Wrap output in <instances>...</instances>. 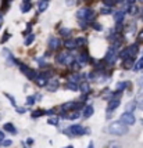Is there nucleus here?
I'll return each instance as SVG.
<instances>
[{
  "instance_id": "obj_1",
  "label": "nucleus",
  "mask_w": 143,
  "mask_h": 148,
  "mask_svg": "<svg viewBox=\"0 0 143 148\" xmlns=\"http://www.w3.org/2000/svg\"><path fill=\"white\" fill-rule=\"evenodd\" d=\"M109 133L115 134V136H124L128 133V126L121 123V122H113L109 127Z\"/></svg>"
},
{
  "instance_id": "obj_2",
  "label": "nucleus",
  "mask_w": 143,
  "mask_h": 148,
  "mask_svg": "<svg viewBox=\"0 0 143 148\" xmlns=\"http://www.w3.org/2000/svg\"><path fill=\"white\" fill-rule=\"evenodd\" d=\"M120 122L124 123V125H126V126H132L133 123H135V116H133L132 112H129V111H126V112H124L120 118Z\"/></svg>"
},
{
  "instance_id": "obj_3",
  "label": "nucleus",
  "mask_w": 143,
  "mask_h": 148,
  "mask_svg": "<svg viewBox=\"0 0 143 148\" xmlns=\"http://www.w3.org/2000/svg\"><path fill=\"white\" fill-rule=\"evenodd\" d=\"M66 132L70 134V137H74V136H82L86 130L82 126H79V125H74V126H71L68 130H66Z\"/></svg>"
},
{
  "instance_id": "obj_4",
  "label": "nucleus",
  "mask_w": 143,
  "mask_h": 148,
  "mask_svg": "<svg viewBox=\"0 0 143 148\" xmlns=\"http://www.w3.org/2000/svg\"><path fill=\"white\" fill-rule=\"evenodd\" d=\"M106 60L110 61V62H114V61L117 60V47H115V46H111V49L107 51Z\"/></svg>"
},
{
  "instance_id": "obj_5",
  "label": "nucleus",
  "mask_w": 143,
  "mask_h": 148,
  "mask_svg": "<svg viewBox=\"0 0 143 148\" xmlns=\"http://www.w3.org/2000/svg\"><path fill=\"white\" fill-rule=\"evenodd\" d=\"M58 62H61V64H71V62H72V57H71V55H68V54H66V53H61L60 55H58Z\"/></svg>"
},
{
  "instance_id": "obj_6",
  "label": "nucleus",
  "mask_w": 143,
  "mask_h": 148,
  "mask_svg": "<svg viewBox=\"0 0 143 148\" xmlns=\"http://www.w3.org/2000/svg\"><path fill=\"white\" fill-rule=\"evenodd\" d=\"M46 87H47V90L49 91H56L57 89H58V80H49L47 82V85H46Z\"/></svg>"
},
{
  "instance_id": "obj_7",
  "label": "nucleus",
  "mask_w": 143,
  "mask_h": 148,
  "mask_svg": "<svg viewBox=\"0 0 143 148\" xmlns=\"http://www.w3.org/2000/svg\"><path fill=\"white\" fill-rule=\"evenodd\" d=\"M4 130L9 132V133H11V134H17V129H15V126H14L13 123H6V125H4Z\"/></svg>"
},
{
  "instance_id": "obj_8",
  "label": "nucleus",
  "mask_w": 143,
  "mask_h": 148,
  "mask_svg": "<svg viewBox=\"0 0 143 148\" xmlns=\"http://www.w3.org/2000/svg\"><path fill=\"white\" fill-rule=\"evenodd\" d=\"M93 112H95V109H93V107L92 105H88L85 109H83V118H90L93 115Z\"/></svg>"
},
{
  "instance_id": "obj_9",
  "label": "nucleus",
  "mask_w": 143,
  "mask_h": 148,
  "mask_svg": "<svg viewBox=\"0 0 143 148\" xmlns=\"http://www.w3.org/2000/svg\"><path fill=\"white\" fill-rule=\"evenodd\" d=\"M95 15H96V14H95V11L86 9V11H85V17H83V18H85L86 21H92V20L95 18Z\"/></svg>"
},
{
  "instance_id": "obj_10",
  "label": "nucleus",
  "mask_w": 143,
  "mask_h": 148,
  "mask_svg": "<svg viewBox=\"0 0 143 148\" xmlns=\"http://www.w3.org/2000/svg\"><path fill=\"white\" fill-rule=\"evenodd\" d=\"M31 7H32V4H31V0H24V3H22V7H21L22 12H26V11H29V10H31Z\"/></svg>"
},
{
  "instance_id": "obj_11",
  "label": "nucleus",
  "mask_w": 143,
  "mask_h": 148,
  "mask_svg": "<svg viewBox=\"0 0 143 148\" xmlns=\"http://www.w3.org/2000/svg\"><path fill=\"white\" fill-rule=\"evenodd\" d=\"M50 47H52V49H58V47H60V40H58V39H57V37H52V39H50Z\"/></svg>"
},
{
  "instance_id": "obj_12",
  "label": "nucleus",
  "mask_w": 143,
  "mask_h": 148,
  "mask_svg": "<svg viewBox=\"0 0 143 148\" xmlns=\"http://www.w3.org/2000/svg\"><path fill=\"white\" fill-rule=\"evenodd\" d=\"M64 46H66V47H68V49H75V47H77V42H75V40H71V39H68V40H66V42H64Z\"/></svg>"
},
{
  "instance_id": "obj_13",
  "label": "nucleus",
  "mask_w": 143,
  "mask_h": 148,
  "mask_svg": "<svg viewBox=\"0 0 143 148\" xmlns=\"http://www.w3.org/2000/svg\"><path fill=\"white\" fill-rule=\"evenodd\" d=\"M118 105H120V100H113V101H110V104H109V111L115 109Z\"/></svg>"
},
{
  "instance_id": "obj_14",
  "label": "nucleus",
  "mask_w": 143,
  "mask_h": 148,
  "mask_svg": "<svg viewBox=\"0 0 143 148\" xmlns=\"http://www.w3.org/2000/svg\"><path fill=\"white\" fill-rule=\"evenodd\" d=\"M79 89H81V91H82V93H88V91H89V85L86 83V82H83L82 85L79 86Z\"/></svg>"
},
{
  "instance_id": "obj_15",
  "label": "nucleus",
  "mask_w": 143,
  "mask_h": 148,
  "mask_svg": "<svg viewBox=\"0 0 143 148\" xmlns=\"http://www.w3.org/2000/svg\"><path fill=\"white\" fill-rule=\"evenodd\" d=\"M140 69H143V57L138 61V64L135 65V71H140Z\"/></svg>"
},
{
  "instance_id": "obj_16",
  "label": "nucleus",
  "mask_w": 143,
  "mask_h": 148,
  "mask_svg": "<svg viewBox=\"0 0 143 148\" xmlns=\"http://www.w3.org/2000/svg\"><path fill=\"white\" fill-rule=\"evenodd\" d=\"M78 61H79L81 64L88 62V55H86V54H81V55H79V58H78Z\"/></svg>"
},
{
  "instance_id": "obj_17",
  "label": "nucleus",
  "mask_w": 143,
  "mask_h": 148,
  "mask_svg": "<svg viewBox=\"0 0 143 148\" xmlns=\"http://www.w3.org/2000/svg\"><path fill=\"white\" fill-rule=\"evenodd\" d=\"M47 6H49V4H47V1H40V3H39V11H44L46 10V9H47Z\"/></svg>"
},
{
  "instance_id": "obj_18",
  "label": "nucleus",
  "mask_w": 143,
  "mask_h": 148,
  "mask_svg": "<svg viewBox=\"0 0 143 148\" xmlns=\"http://www.w3.org/2000/svg\"><path fill=\"white\" fill-rule=\"evenodd\" d=\"M122 18H124V11H118L117 14H115V21H122Z\"/></svg>"
},
{
  "instance_id": "obj_19",
  "label": "nucleus",
  "mask_w": 143,
  "mask_h": 148,
  "mask_svg": "<svg viewBox=\"0 0 143 148\" xmlns=\"http://www.w3.org/2000/svg\"><path fill=\"white\" fill-rule=\"evenodd\" d=\"M107 148H121V145H120L117 141H111V143H109Z\"/></svg>"
},
{
  "instance_id": "obj_20",
  "label": "nucleus",
  "mask_w": 143,
  "mask_h": 148,
  "mask_svg": "<svg viewBox=\"0 0 143 148\" xmlns=\"http://www.w3.org/2000/svg\"><path fill=\"white\" fill-rule=\"evenodd\" d=\"M33 40H35V36H33V35H29V36L26 37V40H25V46H29Z\"/></svg>"
},
{
  "instance_id": "obj_21",
  "label": "nucleus",
  "mask_w": 143,
  "mask_h": 148,
  "mask_svg": "<svg viewBox=\"0 0 143 148\" xmlns=\"http://www.w3.org/2000/svg\"><path fill=\"white\" fill-rule=\"evenodd\" d=\"M38 85L39 86H46L47 85V80H46L44 78H39V79H38Z\"/></svg>"
},
{
  "instance_id": "obj_22",
  "label": "nucleus",
  "mask_w": 143,
  "mask_h": 148,
  "mask_svg": "<svg viewBox=\"0 0 143 148\" xmlns=\"http://www.w3.org/2000/svg\"><path fill=\"white\" fill-rule=\"evenodd\" d=\"M49 123H50V125H54V126H57V123H58V118H50V119H49Z\"/></svg>"
},
{
  "instance_id": "obj_23",
  "label": "nucleus",
  "mask_w": 143,
  "mask_h": 148,
  "mask_svg": "<svg viewBox=\"0 0 143 148\" xmlns=\"http://www.w3.org/2000/svg\"><path fill=\"white\" fill-rule=\"evenodd\" d=\"M101 14H111V7H103L101 10H100Z\"/></svg>"
},
{
  "instance_id": "obj_24",
  "label": "nucleus",
  "mask_w": 143,
  "mask_h": 148,
  "mask_svg": "<svg viewBox=\"0 0 143 148\" xmlns=\"http://www.w3.org/2000/svg\"><path fill=\"white\" fill-rule=\"evenodd\" d=\"M0 144H1L3 147H9V145H11V144H13V141H11V140H3Z\"/></svg>"
},
{
  "instance_id": "obj_25",
  "label": "nucleus",
  "mask_w": 143,
  "mask_h": 148,
  "mask_svg": "<svg viewBox=\"0 0 143 148\" xmlns=\"http://www.w3.org/2000/svg\"><path fill=\"white\" fill-rule=\"evenodd\" d=\"M104 3H106V6L111 7V6H114V4L117 3V0H104Z\"/></svg>"
},
{
  "instance_id": "obj_26",
  "label": "nucleus",
  "mask_w": 143,
  "mask_h": 148,
  "mask_svg": "<svg viewBox=\"0 0 143 148\" xmlns=\"http://www.w3.org/2000/svg\"><path fill=\"white\" fill-rule=\"evenodd\" d=\"M85 11H86V9H82V10L78 11V18H83L85 17Z\"/></svg>"
},
{
  "instance_id": "obj_27",
  "label": "nucleus",
  "mask_w": 143,
  "mask_h": 148,
  "mask_svg": "<svg viewBox=\"0 0 143 148\" xmlns=\"http://www.w3.org/2000/svg\"><path fill=\"white\" fill-rule=\"evenodd\" d=\"M26 104H28V105L35 104V97H28V98H26Z\"/></svg>"
},
{
  "instance_id": "obj_28",
  "label": "nucleus",
  "mask_w": 143,
  "mask_h": 148,
  "mask_svg": "<svg viewBox=\"0 0 143 148\" xmlns=\"http://www.w3.org/2000/svg\"><path fill=\"white\" fill-rule=\"evenodd\" d=\"M135 107H136V104H135V103H131V104H128V105H126V111H129V109H131V112H132L133 109H135Z\"/></svg>"
},
{
  "instance_id": "obj_29",
  "label": "nucleus",
  "mask_w": 143,
  "mask_h": 148,
  "mask_svg": "<svg viewBox=\"0 0 143 148\" xmlns=\"http://www.w3.org/2000/svg\"><path fill=\"white\" fill-rule=\"evenodd\" d=\"M6 97H7V98H9V100L11 101V104H13L14 107H15V100H14V97H13V95H10L9 93H6Z\"/></svg>"
},
{
  "instance_id": "obj_30",
  "label": "nucleus",
  "mask_w": 143,
  "mask_h": 148,
  "mask_svg": "<svg viewBox=\"0 0 143 148\" xmlns=\"http://www.w3.org/2000/svg\"><path fill=\"white\" fill-rule=\"evenodd\" d=\"M67 87H68V89H71V90H77V89H78V86L75 85V83H68Z\"/></svg>"
},
{
  "instance_id": "obj_31",
  "label": "nucleus",
  "mask_w": 143,
  "mask_h": 148,
  "mask_svg": "<svg viewBox=\"0 0 143 148\" xmlns=\"http://www.w3.org/2000/svg\"><path fill=\"white\" fill-rule=\"evenodd\" d=\"M68 119H78V118H79V114H78V112H75V114H72V115H68Z\"/></svg>"
},
{
  "instance_id": "obj_32",
  "label": "nucleus",
  "mask_w": 143,
  "mask_h": 148,
  "mask_svg": "<svg viewBox=\"0 0 143 148\" xmlns=\"http://www.w3.org/2000/svg\"><path fill=\"white\" fill-rule=\"evenodd\" d=\"M125 86H126V83H124V82H122V83H118V85H117V89L121 91V90L124 89V87H125Z\"/></svg>"
},
{
  "instance_id": "obj_33",
  "label": "nucleus",
  "mask_w": 143,
  "mask_h": 148,
  "mask_svg": "<svg viewBox=\"0 0 143 148\" xmlns=\"http://www.w3.org/2000/svg\"><path fill=\"white\" fill-rule=\"evenodd\" d=\"M43 114H44L43 111H36V112H33V116L38 118V116H40V115H43Z\"/></svg>"
},
{
  "instance_id": "obj_34",
  "label": "nucleus",
  "mask_w": 143,
  "mask_h": 148,
  "mask_svg": "<svg viewBox=\"0 0 143 148\" xmlns=\"http://www.w3.org/2000/svg\"><path fill=\"white\" fill-rule=\"evenodd\" d=\"M93 28H95V29H96V31H101V29H103V28H101V25H100V24H93Z\"/></svg>"
},
{
  "instance_id": "obj_35",
  "label": "nucleus",
  "mask_w": 143,
  "mask_h": 148,
  "mask_svg": "<svg viewBox=\"0 0 143 148\" xmlns=\"http://www.w3.org/2000/svg\"><path fill=\"white\" fill-rule=\"evenodd\" d=\"M9 37H10V35H9V33H4V37L1 39V43H4L7 39H9Z\"/></svg>"
},
{
  "instance_id": "obj_36",
  "label": "nucleus",
  "mask_w": 143,
  "mask_h": 148,
  "mask_svg": "<svg viewBox=\"0 0 143 148\" xmlns=\"http://www.w3.org/2000/svg\"><path fill=\"white\" fill-rule=\"evenodd\" d=\"M3 140H4V132H1V130H0V143H1Z\"/></svg>"
},
{
  "instance_id": "obj_37",
  "label": "nucleus",
  "mask_w": 143,
  "mask_h": 148,
  "mask_svg": "<svg viewBox=\"0 0 143 148\" xmlns=\"http://www.w3.org/2000/svg\"><path fill=\"white\" fill-rule=\"evenodd\" d=\"M139 40H140V42H143V31L139 32Z\"/></svg>"
},
{
  "instance_id": "obj_38",
  "label": "nucleus",
  "mask_w": 143,
  "mask_h": 148,
  "mask_svg": "<svg viewBox=\"0 0 143 148\" xmlns=\"http://www.w3.org/2000/svg\"><path fill=\"white\" fill-rule=\"evenodd\" d=\"M138 108H139V109H142V111H143V100L140 101V103H139V104H138Z\"/></svg>"
},
{
  "instance_id": "obj_39",
  "label": "nucleus",
  "mask_w": 143,
  "mask_h": 148,
  "mask_svg": "<svg viewBox=\"0 0 143 148\" xmlns=\"http://www.w3.org/2000/svg\"><path fill=\"white\" fill-rule=\"evenodd\" d=\"M83 43H85V39H78L77 44H83Z\"/></svg>"
},
{
  "instance_id": "obj_40",
  "label": "nucleus",
  "mask_w": 143,
  "mask_h": 148,
  "mask_svg": "<svg viewBox=\"0 0 143 148\" xmlns=\"http://www.w3.org/2000/svg\"><path fill=\"white\" fill-rule=\"evenodd\" d=\"M67 4H68V6H72V4H74V0H67Z\"/></svg>"
},
{
  "instance_id": "obj_41",
  "label": "nucleus",
  "mask_w": 143,
  "mask_h": 148,
  "mask_svg": "<svg viewBox=\"0 0 143 148\" xmlns=\"http://www.w3.org/2000/svg\"><path fill=\"white\" fill-rule=\"evenodd\" d=\"M133 3H135V0H128V4H129V6H132Z\"/></svg>"
},
{
  "instance_id": "obj_42",
  "label": "nucleus",
  "mask_w": 143,
  "mask_h": 148,
  "mask_svg": "<svg viewBox=\"0 0 143 148\" xmlns=\"http://www.w3.org/2000/svg\"><path fill=\"white\" fill-rule=\"evenodd\" d=\"M17 111H18V112H20V114H22V112H24V111H25V109H22V108H17Z\"/></svg>"
},
{
  "instance_id": "obj_43",
  "label": "nucleus",
  "mask_w": 143,
  "mask_h": 148,
  "mask_svg": "<svg viewBox=\"0 0 143 148\" xmlns=\"http://www.w3.org/2000/svg\"><path fill=\"white\" fill-rule=\"evenodd\" d=\"M88 148H93V143H90V144H89V147Z\"/></svg>"
},
{
  "instance_id": "obj_44",
  "label": "nucleus",
  "mask_w": 143,
  "mask_h": 148,
  "mask_svg": "<svg viewBox=\"0 0 143 148\" xmlns=\"http://www.w3.org/2000/svg\"><path fill=\"white\" fill-rule=\"evenodd\" d=\"M3 21V15H1V14H0V22Z\"/></svg>"
},
{
  "instance_id": "obj_45",
  "label": "nucleus",
  "mask_w": 143,
  "mask_h": 148,
  "mask_svg": "<svg viewBox=\"0 0 143 148\" xmlns=\"http://www.w3.org/2000/svg\"><path fill=\"white\" fill-rule=\"evenodd\" d=\"M67 148H72V147H71V145H70V147H67Z\"/></svg>"
},
{
  "instance_id": "obj_46",
  "label": "nucleus",
  "mask_w": 143,
  "mask_h": 148,
  "mask_svg": "<svg viewBox=\"0 0 143 148\" xmlns=\"http://www.w3.org/2000/svg\"><path fill=\"white\" fill-rule=\"evenodd\" d=\"M0 119H1V115H0Z\"/></svg>"
},
{
  "instance_id": "obj_47",
  "label": "nucleus",
  "mask_w": 143,
  "mask_h": 148,
  "mask_svg": "<svg viewBox=\"0 0 143 148\" xmlns=\"http://www.w3.org/2000/svg\"><path fill=\"white\" fill-rule=\"evenodd\" d=\"M142 1H143V0H142Z\"/></svg>"
}]
</instances>
